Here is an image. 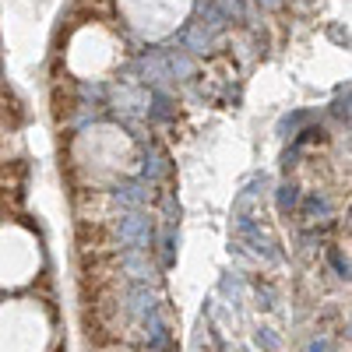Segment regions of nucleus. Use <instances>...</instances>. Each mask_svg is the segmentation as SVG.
Wrapping results in <instances>:
<instances>
[{
  "mask_svg": "<svg viewBox=\"0 0 352 352\" xmlns=\"http://www.w3.org/2000/svg\"><path fill=\"white\" fill-rule=\"evenodd\" d=\"M74 240L81 250H106L113 247V226L106 219H78Z\"/></svg>",
  "mask_w": 352,
  "mask_h": 352,
  "instance_id": "obj_1",
  "label": "nucleus"
},
{
  "mask_svg": "<svg viewBox=\"0 0 352 352\" xmlns=\"http://www.w3.org/2000/svg\"><path fill=\"white\" fill-rule=\"evenodd\" d=\"M74 109H78L74 85H71V81H56V85H53V120H56V124L71 120Z\"/></svg>",
  "mask_w": 352,
  "mask_h": 352,
  "instance_id": "obj_2",
  "label": "nucleus"
}]
</instances>
